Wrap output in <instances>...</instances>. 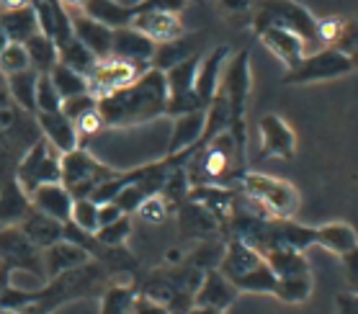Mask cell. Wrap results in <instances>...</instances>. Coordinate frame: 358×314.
I'll return each mask as SVG.
<instances>
[{"mask_svg":"<svg viewBox=\"0 0 358 314\" xmlns=\"http://www.w3.org/2000/svg\"><path fill=\"white\" fill-rule=\"evenodd\" d=\"M96 108L106 129H129V127H142L160 119L168 108L165 70L150 67L127 88L98 98Z\"/></svg>","mask_w":358,"mask_h":314,"instance_id":"6da1fadb","label":"cell"},{"mask_svg":"<svg viewBox=\"0 0 358 314\" xmlns=\"http://www.w3.org/2000/svg\"><path fill=\"white\" fill-rule=\"evenodd\" d=\"M183 170H186L191 185L232 188L237 183V178L248 170V147L240 145L235 134L224 129L199 150H191Z\"/></svg>","mask_w":358,"mask_h":314,"instance_id":"7a4b0ae2","label":"cell"},{"mask_svg":"<svg viewBox=\"0 0 358 314\" xmlns=\"http://www.w3.org/2000/svg\"><path fill=\"white\" fill-rule=\"evenodd\" d=\"M222 273L227 276V281L235 286L240 294H273L276 276L268 268L261 250L250 248L248 242L227 237L224 250H222L220 266Z\"/></svg>","mask_w":358,"mask_h":314,"instance_id":"3957f363","label":"cell"},{"mask_svg":"<svg viewBox=\"0 0 358 314\" xmlns=\"http://www.w3.org/2000/svg\"><path fill=\"white\" fill-rule=\"evenodd\" d=\"M237 194L261 211L266 219H294L301 206V196L296 185L276 176L245 170L237 178Z\"/></svg>","mask_w":358,"mask_h":314,"instance_id":"277c9868","label":"cell"},{"mask_svg":"<svg viewBox=\"0 0 358 314\" xmlns=\"http://www.w3.org/2000/svg\"><path fill=\"white\" fill-rule=\"evenodd\" d=\"M317 24L320 18L307 6H301L299 0H255L250 29L252 34H258L268 26H278V29L296 34L307 44V52H315L322 47Z\"/></svg>","mask_w":358,"mask_h":314,"instance_id":"5b68a950","label":"cell"},{"mask_svg":"<svg viewBox=\"0 0 358 314\" xmlns=\"http://www.w3.org/2000/svg\"><path fill=\"white\" fill-rule=\"evenodd\" d=\"M252 90V67H250V49L245 47L240 52H232L222 73L220 90L227 98L229 106V131L235 134L240 145L248 147V104Z\"/></svg>","mask_w":358,"mask_h":314,"instance_id":"8992f818","label":"cell"},{"mask_svg":"<svg viewBox=\"0 0 358 314\" xmlns=\"http://www.w3.org/2000/svg\"><path fill=\"white\" fill-rule=\"evenodd\" d=\"M350 73H353V65L345 52L335 47H320L315 52H307L292 70H286L281 83L284 85H315V83L338 80Z\"/></svg>","mask_w":358,"mask_h":314,"instance_id":"52a82bcc","label":"cell"},{"mask_svg":"<svg viewBox=\"0 0 358 314\" xmlns=\"http://www.w3.org/2000/svg\"><path fill=\"white\" fill-rule=\"evenodd\" d=\"M116 168L98 160L85 150V147H75L70 152L62 155V180L73 199H90L101 183H106L114 176Z\"/></svg>","mask_w":358,"mask_h":314,"instance_id":"ba28073f","label":"cell"},{"mask_svg":"<svg viewBox=\"0 0 358 314\" xmlns=\"http://www.w3.org/2000/svg\"><path fill=\"white\" fill-rule=\"evenodd\" d=\"M13 176H16V180L21 183L26 194H31L36 185L59 183L62 180V155L49 145L47 139L39 137L21 155Z\"/></svg>","mask_w":358,"mask_h":314,"instance_id":"9c48e42d","label":"cell"},{"mask_svg":"<svg viewBox=\"0 0 358 314\" xmlns=\"http://www.w3.org/2000/svg\"><path fill=\"white\" fill-rule=\"evenodd\" d=\"M0 268H6L10 276L29 273L36 283H44V266H41V250L34 248L18 224L0 227Z\"/></svg>","mask_w":358,"mask_h":314,"instance_id":"30bf717a","label":"cell"},{"mask_svg":"<svg viewBox=\"0 0 358 314\" xmlns=\"http://www.w3.org/2000/svg\"><path fill=\"white\" fill-rule=\"evenodd\" d=\"M196 70H199V55H188L176 65L165 70V85H168V108L165 116H180L188 111H199L203 104L196 96Z\"/></svg>","mask_w":358,"mask_h":314,"instance_id":"8fae6325","label":"cell"},{"mask_svg":"<svg viewBox=\"0 0 358 314\" xmlns=\"http://www.w3.org/2000/svg\"><path fill=\"white\" fill-rule=\"evenodd\" d=\"M258 137H261V155L263 157H276V160H292L296 155V134L292 124L278 116L266 113L258 121Z\"/></svg>","mask_w":358,"mask_h":314,"instance_id":"7c38bea8","label":"cell"},{"mask_svg":"<svg viewBox=\"0 0 358 314\" xmlns=\"http://www.w3.org/2000/svg\"><path fill=\"white\" fill-rule=\"evenodd\" d=\"M142 73H145L142 67L129 65V62H124V59H114V57L101 59V62L93 67V73L88 75V93L93 98H103L119 88H127V85L137 80Z\"/></svg>","mask_w":358,"mask_h":314,"instance_id":"4fadbf2b","label":"cell"},{"mask_svg":"<svg viewBox=\"0 0 358 314\" xmlns=\"http://www.w3.org/2000/svg\"><path fill=\"white\" fill-rule=\"evenodd\" d=\"M131 29L139 31L142 36H147L150 41H155L157 47L160 44H171V41L183 39V21H180V13H168V10H145V13H137L131 18Z\"/></svg>","mask_w":358,"mask_h":314,"instance_id":"5bb4252c","label":"cell"},{"mask_svg":"<svg viewBox=\"0 0 358 314\" xmlns=\"http://www.w3.org/2000/svg\"><path fill=\"white\" fill-rule=\"evenodd\" d=\"M155 52H157L155 41H150L147 36L134 31L131 26L114 29V44H111V57H114V59H124V62H129V65L150 70V67H152V59H155Z\"/></svg>","mask_w":358,"mask_h":314,"instance_id":"9a60e30c","label":"cell"},{"mask_svg":"<svg viewBox=\"0 0 358 314\" xmlns=\"http://www.w3.org/2000/svg\"><path fill=\"white\" fill-rule=\"evenodd\" d=\"M229 55H232V47L229 44H220V47H214L209 55H203L199 59V70H196V96L199 101L203 104V108L209 106L214 96H217V90H220V83H222V73H224V65H227Z\"/></svg>","mask_w":358,"mask_h":314,"instance_id":"2e32d148","label":"cell"},{"mask_svg":"<svg viewBox=\"0 0 358 314\" xmlns=\"http://www.w3.org/2000/svg\"><path fill=\"white\" fill-rule=\"evenodd\" d=\"M34 121H36V129H39L41 137L47 139L59 155L80 147V137H78L75 124L62 111H36Z\"/></svg>","mask_w":358,"mask_h":314,"instance_id":"e0dca14e","label":"cell"},{"mask_svg":"<svg viewBox=\"0 0 358 314\" xmlns=\"http://www.w3.org/2000/svg\"><path fill=\"white\" fill-rule=\"evenodd\" d=\"M237 297H240V291L227 281V276L222 273L220 268H209V271H203V278L194 294V304L227 312L237 301Z\"/></svg>","mask_w":358,"mask_h":314,"instance_id":"ac0fdd59","label":"cell"},{"mask_svg":"<svg viewBox=\"0 0 358 314\" xmlns=\"http://www.w3.org/2000/svg\"><path fill=\"white\" fill-rule=\"evenodd\" d=\"M88 250H83L80 245H75L70 240H59L55 245H49L47 250H41V266H44V278H57V276L75 271V268L90 263Z\"/></svg>","mask_w":358,"mask_h":314,"instance_id":"d6986e66","label":"cell"},{"mask_svg":"<svg viewBox=\"0 0 358 314\" xmlns=\"http://www.w3.org/2000/svg\"><path fill=\"white\" fill-rule=\"evenodd\" d=\"M255 36H258V41L268 49L271 55L276 57L286 70H292L301 57L307 55V44L294 31H286V29H278V26H268V29L258 31Z\"/></svg>","mask_w":358,"mask_h":314,"instance_id":"ffe728a7","label":"cell"},{"mask_svg":"<svg viewBox=\"0 0 358 314\" xmlns=\"http://www.w3.org/2000/svg\"><path fill=\"white\" fill-rule=\"evenodd\" d=\"M34 10H36V21H39V31L62 47L70 36H73V16L62 8L59 0H31Z\"/></svg>","mask_w":358,"mask_h":314,"instance_id":"44dd1931","label":"cell"},{"mask_svg":"<svg viewBox=\"0 0 358 314\" xmlns=\"http://www.w3.org/2000/svg\"><path fill=\"white\" fill-rule=\"evenodd\" d=\"M176 214H178V232H180V237H186V240L201 242V240H209V237L222 234L220 222L203 209V206L191 201V199H186V201L180 204L178 209H176Z\"/></svg>","mask_w":358,"mask_h":314,"instance_id":"7402d4cb","label":"cell"},{"mask_svg":"<svg viewBox=\"0 0 358 314\" xmlns=\"http://www.w3.org/2000/svg\"><path fill=\"white\" fill-rule=\"evenodd\" d=\"M73 16V36L80 44L93 52L101 59H108L111 57V44H114V29H108L106 24H98L85 13H70Z\"/></svg>","mask_w":358,"mask_h":314,"instance_id":"603a6c76","label":"cell"},{"mask_svg":"<svg viewBox=\"0 0 358 314\" xmlns=\"http://www.w3.org/2000/svg\"><path fill=\"white\" fill-rule=\"evenodd\" d=\"M29 201L41 214L57 219V222H67L75 199L62 183H44V185H36L31 194H29Z\"/></svg>","mask_w":358,"mask_h":314,"instance_id":"cb8c5ba5","label":"cell"},{"mask_svg":"<svg viewBox=\"0 0 358 314\" xmlns=\"http://www.w3.org/2000/svg\"><path fill=\"white\" fill-rule=\"evenodd\" d=\"M18 229L31 240L34 248H39V250H47L49 245L65 240V222H57V219L47 217V214L36 211L34 206L26 211V217L18 222Z\"/></svg>","mask_w":358,"mask_h":314,"instance_id":"d4e9b609","label":"cell"},{"mask_svg":"<svg viewBox=\"0 0 358 314\" xmlns=\"http://www.w3.org/2000/svg\"><path fill=\"white\" fill-rule=\"evenodd\" d=\"M203 119H206V108H199V111H188V113H180V116H173L171 142H168V152H165V155L191 152V150L196 147V142L201 139Z\"/></svg>","mask_w":358,"mask_h":314,"instance_id":"484cf974","label":"cell"},{"mask_svg":"<svg viewBox=\"0 0 358 314\" xmlns=\"http://www.w3.org/2000/svg\"><path fill=\"white\" fill-rule=\"evenodd\" d=\"M315 245L343 258L345 252L358 248V232L348 222H327V224L315 227Z\"/></svg>","mask_w":358,"mask_h":314,"instance_id":"4316f807","label":"cell"},{"mask_svg":"<svg viewBox=\"0 0 358 314\" xmlns=\"http://www.w3.org/2000/svg\"><path fill=\"white\" fill-rule=\"evenodd\" d=\"M31 209L29 194H26L16 176L0 183V227H13L26 217V211Z\"/></svg>","mask_w":358,"mask_h":314,"instance_id":"83f0119b","label":"cell"},{"mask_svg":"<svg viewBox=\"0 0 358 314\" xmlns=\"http://www.w3.org/2000/svg\"><path fill=\"white\" fill-rule=\"evenodd\" d=\"M80 13L90 16L98 24H106L108 29H122V26L131 24L134 6L131 3L127 6V3H119V0H85Z\"/></svg>","mask_w":358,"mask_h":314,"instance_id":"f1b7e54d","label":"cell"},{"mask_svg":"<svg viewBox=\"0 0 358 314\" xmlns=\"http://www.w3.org/2000/svg\"><path fill=\"white\" fill-rule=\"evenodd\" d=\"M0 29L8 34L10 41L26 44L34 34H39V21H36V10H34V6L3 10V13H0Z\"/></svg>","mask_w":358,"mask_h":314,"instance_id":"f546056e","label":"cell"},{"mask_svg":"<svg viewBox=\"0 0 358 314\" xmlns=\"http://www.w3.org/2000/svg\"><path fill=\"white\" fill-rule=\"evenodd\" d=\"M263 258L268 263V268L273 271L276 278H294V276H304L312 273V266L307 260V252H296V250H284V248H273L266 250Z\"/></svg>","mask_w":358,"mask_h":314,"instance_id":"4dcf8cb0","label":"cell"},{"mask_svg":"<svg viewBox=\"0 0 358 314\" xmlns=\"http://www.w3.org/2000/svg\"><path fill=\"white\" fill-rule=\"evenodd\" d=\"M36 78H39V73L36 70H24V73H16V75H8L6 78V85H8V93L10 98H13V104L21 108L24 113H29V116H34L36 113Z\"/></svg>","mask_w":358,"mask_h":314,"instance_id":"1f68e13d","label":"cell"},{"mask_svg":"<svg viewBox=\"0 0 358 314\" xmlns=\"http://www.w3.org/2000/svg\"><path fill=\"white\" fill-rule=\"evenodd\" d=\"M137 294V283H108L106 289L101 291L98 314H131Z\"/></svg>","mask_w":358,"mask_h":314,"instance_id":"d6a6232c","label":"cell"},{"mask_svg":"<svg viewBox=\"0 0 358 314\" xmlns=\"http://www.w3.org/2000/svg\"><path fill=\"white\" fill-rule=\"evenodd\" d=\"M26 47V55H29V62H31V70H36L39 75L49 73L52 67L59 62V49L57 44L44 36V34H34L31 39L24 44Z\"/></svg>","mask_w":358,"mask_h":314,"instance_id":"836d02e7","label":"cell"},{"mask_svg":"<svg viewBox=\"0 0 358 314\" xmlns=\"http://www.w3.org/2000/svg\"><path fill=\"white\" fill-rule=\"evenodd\" d=\"M312 291H315V278H312V273H304L294 276V278H276L271 297L284 301V304H304L312 297Z\"/></svg>","mask_w":358,"mask_h":314,"instance_id":"e575fe53","label":"cell"},{"mask_svg":"<svg viewBox=\"0 0 358 314\" xmlns=\"http://www.w3.org/2000/svg\"><path fill=\"white\" fill-rule=\"evenodd\" d=\"M57 49H59V62L67 65L70 70H75V73L85 75V78H88V75L93 73V67L98 65V57L93 55L85 44H80V41L75 39V36H70V39Z\"/></svg>","mask_w":358,"mask_h":314,"instance_id":"d590c367","label":"cell"},{"mask_svg":"<svg viewBox=\"0 0 358 314\" xmlns=\"http://www.w3.org/2000/svg\"><path fill=\"white\" fill-rule=\"evenodd\" d=\"M49 78H52V83H55V88H57L62 101L73 96H80V93H88V78L70 70V67L62 65V62H57V65L49 70Z\"/></svg>","mask_w":358,"mask_h":314,"instance_id":"8d00e7d4","label":"cell"},{"mask_svg":"<svg viewBox=\"0 0 358 314\" xmlns=\"http://www.w3.org/2000/svg\"><path fill=\"white\" fill-rule=\"evenodd\" d=\"M131 214H122L119 219L108 222V224L98 227L96 240L103 245L106 250H122L127 245V240L131 237Z\"/></svg>","mask_w":358,"mask_h":314,"instance_id":"74e56055","label":"cell"},{"mask_svg":"<svg viewBox=\"0 0 358 314\" xmlns=\"http://www.w3.org/2000/svg\"><path fill=\"white\" fill-rule=\"evenodd\" d=\"M73 227L83 229V232L96 234L98 229V204L93 199H75L73 209H70V219H67Z\"/></svg>","mask_w":358,"mask_h":314,"instance_id":"f35d334b","label":"cell"},{"mask_svg":"<svg viewBox=\"0 0 358 314\" xmlns=\"http://www.w3.org/2000/svg\"><path fill=\"white\" fill-rule=\"evenodd\" d=\"M134 214H137L142 222H147V224H163L171 214H176V209L165 201L163 196L155 194V196H147L145 201L137 206V211H134Z\"/></svg>","mask_w":358,"mask_h":314,"instance_id":"ab89813d","label":"cell"},{"mask_svg":"<svg viewBox=\"0 0 358 314\" xmlns=\"http://www.w3.org/2000/svg\"><path fill=\"white\" fill-rule=\"evenodd\" d=\"M29 67H31V62H29V55H26L24 44L10 41L8 47L0 52V75H3V78L24 73V70H29Z\"/></svg>","mask_w":358,"mask_h":314,"instance_id":"60d3db41","label":"cell"},{"mask_svg":"<svg viewBox=\"0 0 358 314\" xmlns=\"http://www.w3.org/2000/svg\"><path fill=\"white\" fill-rule=\"evenodd\" d=\"M217 8L232 26H250L255 0H217Z\"/></svg>","mask_w":358,"mask_h":314,"instance_id":"b9f144b4","label":"cell"},{"mask_svg":"<svg viewBox=\"0 0 358 314\" xmlns=\"http://www.w3.org/2000/svg\"><path fill=\"white\" fill-rule=\"evenodd\" d=\"M36 111H59V106H62V98H59L57 88H55V83L49 78V73L39 75L36 78Z\"/></svg>","mask_w":358,"mask_h":314,"instance_id":"7bdbcfd3","label":"cell"},{"mask_svg":"<svg viewBox=\"0 0 358 314\" xmlns=\"http://www.w3.org/2000/svg\"><path fill=\"white\" fill-rule=\"evenodd\" d=\"M96 106H98V98H93L90 93H80V96L65 98L62 106H59V111L65 113L73 124H78L83 116H88L90 111H96Z\"/></svg>","mask_w":358,"mask_h":314,"instance_id":"ee69618b","label":"cell"},{"mask_svg":"<svg viewBox=\"0 0 358 314\" xmlns=\"http://www.w3.org/2000/svg\"><path fill=\"white\" fill-rule=\"evenodd\" d=\"M134 6V16L145 13V10H168V13H183L188 6V0H137Z\"/></svg>","mask_w":358,"mask_h":314,"instance_id":"f6af8a7d","label":"cell"},{"mask_svg":"<svg viewBox=\"0 0 358 314\" xmlns=\"http://www.w3.org/2000/svg\"><path fill=\"white\" fill-rule=\"evenodd\" d=\"M131 314H171V309L163 301H155V299L145 297V294H137L134 306H131Z\"/></svg>","mask_w":358,"mask_h":314,"instance_id":"bcb514c9","label":"cell"},{"mask_svg":"<svg viewBox=\"0 0 358 314\" xmlns=\"http://www.w3.org/2000/svg\"><path fill=\"white\" fill-rule=\"evenodd\" d=\"M343 271H345V281H348V291L358 294V248L350 250L343 255Z\"/></svg>","mask_w":358,"mask_h":314,"instance_id":"7dc6e473","label":"cell"},{"mask_svg":"<svg viewBox=\"0 0 358 314\" xmlns=\"http://www.w3.org/2000/svg\"><path fill=\"white\" fill-rule=\"evenodd\" d=\"M335 314H358V294L356 291H338L335 294Z\"/></svg>","mask_w":358,"mask_h":314,"instance_id":"c3c4849f","label":"cell"},{"mask_svg":"<svg viewBox=\"0 0 358 314\" xmlns=\"http://www.w3.org/2000/svg\"><path fill=\"white\" fill-rule=\"evenodd\" d=\"M124 211L116 206L114 201H106V204H98V227L108 224V222H114V219L122 217Z\"/></svg>","mask_w":358,"mask_h":314,"instance_id":"681fc988","label":"cell"},{"mask_svg":"<svg viewBox=\"0 0 358 314\" xmlns=\"http://www.w3.org/2000/svg\"><path fill=\"white\" fill-rule=\"evenodd\" d=\"M59 3H62V8H65L67 13H80L85 0H59Z\"/></svg>","mask_w":358,"mask_h":314,"instance_id":"f907efd6","label":"cell"},{"mask_svg":"<svg viewBox=\"0 0 358 314\" xmlns=\"http://www.w3.org/2000/svg\"><path fill=\"white\" fill-rule=\"evenodd\" d=\"M21 314H55V312L44 309L41 304H26V306H21Z\"/></svg>","mask_w":358,"mask_h":314,"instance_id":"816d5d0a","label":"cell"},{"mask_svg":"<svg viewBox=\"0 0 358 314\" xmlns=\"http://www.w3.org/2000/svg\"><path fill=\"white\" fill-rule=\"evenodd\" d=\"M348 59H350V65H353V70H358V44L348 52Z\"/></svg>","mask_w":358,"mask_h":314,"instance_id":"f5cc1de1","label":"cell"},{"mask_svg":"<svg viewBox=\"0 0 358 314\" xmlns=\"http://www.w3.org/2000/svg\"><path fill=\"white\" fill-rule=\"evenodd\" d=\"M8 283H10V273L6 271V268H0V289L8 286Z\"/></svg>","mask_w":358,"mask_h":314,"instance_id":"db71d44e","label":"cell"},{"mask_svg":"<svg viewBox=\"0 0 358 314\" xmlns=\"http://www.w3.org/2000/svg\"><path fill=\"white\" fill-rule=\"evenodd\" d=\"M8 44H10L8 34H6V31H3V29H0V52H3V49L8 47Z\"/></svg>","mask_w":358,"mask_h":314,"instance_id":"11a10c76","label":"cell"},{"mask_svg":"<svg viewBox=\"0 0 358 314\" xmlns=\"http://www.w3.org/2000/svg\"><path fill=\"white\" fill-rule=\"evenodd\" d=\"M188 3H191V0H188ZM196 3H201V0H196Z\"/></svg>","mask_w":358,"mask_h":314,"instance_id":"9f6ffc18","label":"cell"},{"mask_svg":"<svg viewBox=\"0 0 358 314\" xmlns=\"http://www.w3.org/2000/svg\"><path fill=\"white\" fill-rule=\"evenodd\" d=\"M0 6H3V0H0Z\"/></svg>","mask_w":358,"mask_h":314,"instance_id":"6f0895ef","label":"cell"}]
</instances>
